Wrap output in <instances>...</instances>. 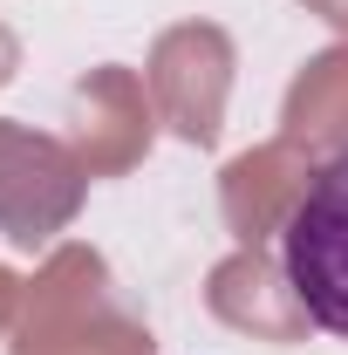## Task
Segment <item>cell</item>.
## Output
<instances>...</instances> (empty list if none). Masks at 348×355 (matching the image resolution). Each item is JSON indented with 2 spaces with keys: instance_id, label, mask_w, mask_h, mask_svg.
<instances>
[{
  "instance_id": "6da1fadb",
  "label": "cell",
  "mask_w": 348,
  "mask_h": 355,
  "mask_svg": "<svg viewBox=\"0 0 348 355\" xmlns=\"http://www.w3.org/2000/svg\"><path fill=\"white\" fill-rule=\"evenodd\" d=\"M280 273L314 328L348 342V150L328 157L280 225Z\"/></svg>"
}]
</instances>
